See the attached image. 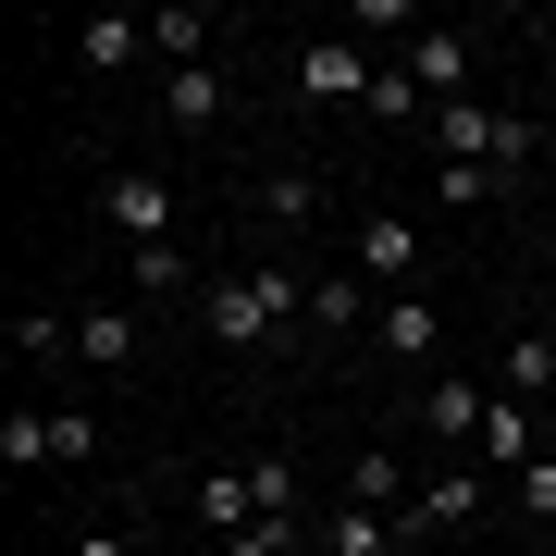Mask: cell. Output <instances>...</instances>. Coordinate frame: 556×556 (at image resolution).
<instances>
[{
    "mask_svg": "<svg viewBox=\"0 0 556 556\" xmlns=\"http://www.w3.org/2000/svg\"><path fill=\"white\" fill-rule=\"evenodd\" d=\"M298 87H309V100H371V75H358L346 38H309V50H298Z\"/></svg>",
    "mask_w": 556,
    "mask_h": 556,
    "instance_id": "6da1fadb",
    "label": "cell"
},
{
    "mask_svg": "<svg viewBox=\"0 0 556 556\" xmlns=\"http://www.w3.org/2000/svg\"><path fill=\"white\" fill-rule=\"evenodd\" d=\"M149 50V25H124V13H100V25H75V62L87 75H124V62Z\"/></svg>",
    "mask_w": 556,
    "mask_h": 556,
    "instance_id": "7a4b0ae2",
    "label": "cell"
},
{
    "mask_svg": "<svg viewBox=\"0 0 556 556\" xmlns=\"http://www.w3.org/2000/svg\"><path fill=\"white\" fill-rule=\"evenodd\" d=\"M112 223H124V236H149V248H161V223H174V199H161L149 174H112Z\"/></svg>",
    "mask_w": 556,
    "mask_h": 556,
    "instance_id": "3957f363",
    "label": "cell"
},
{
    "mask_svg": "<svg viewBox=\"0 0 556 556\" xmlns=\"http://www.w3.org/2000/svg\"><path fill=\"white\" fill-rule=\"evenodd\" d=\"M408 248H420V236H408L396 211H371V223H358V273H383V285H396V273H408Z\"/></svg>",
    "mask_w": 556,
    "mask_h": 556,
    "instance_id": "277c9868",
    "label": "cell"
},
{
    "mask_svg": "<svg viewBox=\"0 0 556 556\" xmlns=\"http://www.w3.org/2000/svg\"><path fill=\"white\" fill-rule=\"evenodd\" d=\"M408 87H433V100H457V87H470V38H420Z\"/></svg>",
    "mask_w": 556,
    "mask_h": 556,
    "instance_id": "5b68a950",
    "label": "cell"
},
{
    "mask_svg": "<svg viewBox=\"0 0 556 556\" xmlns=\"http://www.w3.org/2000/svg\"><path fill=\"white\" fill-rule=\"evenodd\" d=\"M482 457H495V470H532V420H519V396L482 420Z\"/></svg>",
    "mask_w": 556,
    "mask_h": 556,
    "instance_id": "8992f818",
    "label": "cell"
},
{
    "mask_svg": "<svg viewBox=\"0 0 556 556\" xmlns=\"http://www.w3.org/2000/svg\"><path fill=\"white\" fill-rule=\"evenodd\" d=\"M260 211H273V223H309V211H321V174H298V161H285V174L260 186Z\"/></svg>",
    "mask_w": 556,
    "mask_h": 556,
    "instance_id": "52a82bcc",
    "label": "cell"
},
{
    "mask_svg": "<svg viewBox=\"0 0 556 556\" xmlns=\"http://www.w3.org/2000/svg\"><path fill=\"white\" fill-rule=\"evenodd\" d=\"M124 346H137V321L100 309V321H75V358H100V371H124Z\"/></svg>",
    "mask_w": 556,
    "mask_h": 556,
    "instance_id": "ba28073f",
    "label": "cell"
},
{
    "mask_svg": "<svg viewBox=\"0 0 556 556\" xmlns=\"http://www.w3.org/2000/svg\"><path fill=\"white\" fill-rule=\"evenodd\" d=\"M334 556H396V519H383V507H346L334 519Z\"/></svg>",
    "mask_w": 556,
    "mask_h": 556,
    "instance_id": "9c48e42d",
    "label": "cell"
},
{
    "mask_svg": "<svg viewBox=\"0 0 556 556\" xmlns=\"http://www.w3.org/2000/svg\"><path fill=\"white\" fill-rule=\"evenodd\" d=\"M149 50H161V62H174V75H186V62L211 50V25H199V13H161V25H149Z\"/></svg>",
    "mask_w": 556,
    "mask_h": 556,
    "instance_id": "30bf717a",
    "label": "cell"
},
{
    "mask_svg": "<svg viewBox=\"0 0 556 556\" xmlns=\"http://www.w3.org/2000/svg\"><path fill=\"white\" fill-rule=\"evenodd\" d=\"M544 383H556V346L519 334V346H507V396H544Z\"/></svg>",
    "mask_w": 556,
    "mask_h": 556,
    "instance_id": "8fae6325",
    "label": "cell"
},
{
    "mask_svg": "<svg viewBox=\"0 0 556 556\" xmlns=\"http://www.w3.org/2000/svg\"><path fill=\"white\" fill-rule=\"evenodd\" d=\"M223 112V75H211V62H186V75H174V124H211Z\"/></svg>",
    "mask_w": 556,
    "mask_h": 556,
    "instance_id": "7c38bea8",
    "label": "cell"
},
{
    "mask_svg": "<svg viewBox=\"0 0 556 556\" xmlns=\"http://www.w3.org/2000/svg\"><path fill=\"white\" fill-rule=\"evenodd\" d=\"M470 507H482V482H433V495H420V519H433V532H457ZM420 519H408V532H420Z\"/></svg>",
    "mask_w": 556,
    "mask_h": 556,
    "instance_id": "4fadbf2b",
    "label": "cell"
},
{
    "mask_svg": "<svg viewBox=\"0 0 556 556\" xmlns=\"http://www.w3.org/2000/svg\"><path fill=\"white\" fill-rule=\"evenodd\" d=\"M383 346H396V358H420V346H433V309H420V298H396V309H383Z\"/></svg>",
    "mask_w": 556,
    "mask_h": 556,
    "instance_id": "5bb4252c",
    "label": "cell"
},
{
    "mask_svg": "<svg viewBox=\"0 0 556 556\" xmlns=\"http://www.w3.org/2000/svg\"><path fill=\"white\" fill-rule=\"evenodd\" d=\"M309 321H321V334H346V321H358V285L321 273V285H309Z\"/></svg>",
    "mask_w": 556,
    "mask_h": 556,
    "instance_id": "9a60e30c",
    "label": "cell"
},
{
    "mask_svg": "<svg viewBox=\"0 0 556 556\" xmlns=\"http://www.w3.org/2000/svg\"><path fill=\"white\" fill-rule=\"evenodd\" d=\"M62 346H75V334H62V321H38V309L13 321V358H25V371H38V358H62Z\"/></svg>",
    "mask_w": 556,
    "mask_h": 556,
    "instance_id": "2e32d148",
    "label": "cell"
},
{
    "mask_svg": "<svg viewBox=\"0 0 556 556\" xmlns=\"http://www.w3.org/2000/svg\"><path fill=\"white\" fill-rule=\"evenodd\" d=\"M519 507H532V519H556V457H532V470H519Z\"/></svg>",
    "mask_w": 556,
    "mask_h": 556,
    "instance_id": "e0dca14e",
    "label": "cell"
},
{
    "mask_svg": "<svg viewBox=\"0 0 556 556\" xmlns=\"http://www.w3.org/2000/svg\"><path fill=\"white\" fill-rule=\"evenodd\" d=\"M285 532H298V519H248V532H236V556H285Z\"/></svg>",
    "mask_w": 556,
    "mask_h": 556,
    "instance_id": "ac0fdd59",
    "label": "cell"
},
{
    "mask_svg": "<svg viewBox=\"0 0 556 556\" xmlns=\"http://www.w3.org/2000/svg\"><path fill=\"white\" fill-rule=\"evenodd\" d=\"M75 556H124V544H112V532H87V544H75Z\"/></svg>",
    "mask_w": 556,
    "mask_h": 556,
    "instance_id": "d6986e66",
    "label": "cell"
},
{
    "mask_svg": "<svg viewBox=\"0 0 556 556\" xmlns=\"http://www.w3.org/2000/svg\"><path fill=\"white\" fill-rule=\"evenodd\" d=\"M149 556H174V544H149Z\"/></svg>",
    "mask_w": 556,
    "mask_h": 556,
    "instance_id": "ffe728a7",
    "label": "cell"
}]
</instances>
